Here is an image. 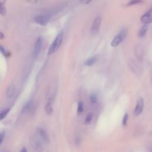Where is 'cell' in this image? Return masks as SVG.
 Wrapping results in <instances>:
<instances>
[{"label":"cell","mask_w":152,"mask_h":152,"mask_svg":"<svg viewBox=\"0 0 152 152\" xmlns=\"http://www.w3.org/2000/svg\"><path fill=\"white\" fill-rule=\"evenodd\" d=\"M50 18V15L49 14H42L40 15L36 16L34 20V21L41 25V26H46L49 21Z\"/></svg>","instance_id":"obj_3"},{"label":"cell","mask_w":152,"mask_h":152,"mask_svg":"<svg viewBox=\"0 0 152 152\" xmlns=\"http://www.w3.org/2000/svg\"><path fill=\"white\" fill-rule=\"evenodd\" d=\"M144 108V100L142 97H140L136 103L135 107L134 110V113L135 116L139 115L142 111Z\"/></svg>","instance_id":"obj_6"},{"label":"cell","mask_w":152,"mask_h":152,"mask_svg":"<svg viewBox=\"0 0 152 152\" xmlns=\"http://www.w3.org/2000/svg\"><path fill=\"white\" fill-rule=\"evenodd\" d=\"M141 2V1H136V0H134V1H131L128 3V5H135L137 4L138 3H140Z\"/></svg>","instance_id":"obj_21"},{"label":"cell","mask_w":152,"mask_h":152,"mask_svg":"<svg viewBox=\"0 0 152 152\" xmlns=\"http://www.w3.org/2000/svg\"><path fill=\"white\" fill-rule=\"evenodd\" d=\"M140 20L141 23L144 24H147L152 22V7L150 8L148 11L141 17Z\"/></svg>","instance_id":"obj_7"},{"label":"cell","mask_w":152,"mask_h":152,"mask_svg":"<svg viewBox=\"0 0 152 152\" xmlns=\"http://www.w3.org/2000/svg\"><path fill=\"white\" fill-rule=\"evenodd\" d=\"M127 33H128V31L126 30L122 29L119 33V34L117 36H116L113 38V39L112 40V42L110 43V45L112 47L118 46L122 42V40L125 38V37L127 35Z\"/></svg>","instance_id":"obj_2"},{"label":"cell","mask_w":152,"mask_h":152,"mask_svg":"<svg viewBox=\"0 0 152 152\" xmlns=\"http://www.w3.org/2000/svg\"><path fill=\"white\" fill-rule=\"evenodd\" d=\"M43 45V38L42 37H38L36 39L35 45H34V56L35 57L37 56L42 49Z\"/></svg>","instance_id":"obj_8"},{"label":"cell","mask_w":152,"mask_h":152,"mask_svg":"<svg viewBox=\"0 0 152 152\" xmlns=\"http://www.w3.org/2000/svg\"><path fill=\"white\" fill-rule=\"evenodd\" d=\"M101 24V18L100 16H97L95 18L94 20L92 23V26L91 27V33L93 34H96L100 29Z\"/></svg>","instance_id":"obj_4"},{"label":"cell","mask_w":152,"mask_h":152,"mask_svg":"<svg viewBox=\"0 0 152 152\" xmlns=\"http://www.w3.org/2000/svg\"><path fill=\"white\" fill-rule=\"evenodd\" d=\"M89 99L92 104H95L97 103V96L95 94H94V93L91 94L89 96Z\"/></svg>","instance_id":"obj_16"},{"label":"cell","mask_w":152,"mask_h":152,"mask_svg":"<svg viewBox=\"0 0 152 152\" xmlns=\"http://www.w3.org/2000/svg\"><path fill=\"white\" fill-rule=\"evenodd\" d=\"M52 104H53V99L52 97H50L48 100V102L45 106V111H46V113L49 115H51L53 112Z\"/></svg>","instance_id":"obj_9"},{"label":"cell","mask_w":152,"mask_h":152,"mask_svg":"<svg viewBox=\"0 0 152 152\" xmlns=\"http://www.w3.org/2000/svg\"><path fill=\"white\" fill-rule=\"evenodd\" d=\"M35 110V106L33 102L31 100L28 101L25 105L24 106L22 112L23 113L27 114H33Z\"/></svg>","instance_id":"obj_5"},{"label":"cell","mask_w":152,"mask_h":152,"mask_svg":"<svg viewBox=\"0 0 152 152\" xmlns=\"http://www.w3.org/2000/svg\"><path fill=\"white\" fill-rule=\"evenodd\" d=\"M4 38V34L0 31V39H3Z\"/></svg>","instance_id":"obj_25"},{"label":"cell","mask_w":152,"mask_h":152,"mask_svg":"<svg viewBox=\"0 0 152 152\" xmlns=\"http://www.w3.org/2000/svg\"><path fill=\"white\" fill-rule=\"evenodd\" d=\"M0 52H1L4 56H5V57L7 56V51L5 50V48H4L2 45H0Z\"/></svg>","instance_id":"obj_19"},{"label":"cell","mask_w":152,"mask_h":152,"mask_svg":"<svg viewBox=\"0 0 152 152\" xmlns=\"http://www.w3.org/2000/svg\"><path fill=\"white\" fill-rule=\"evenodd\" d=\"M98 58H99V56L97 55L93 56L91 57L90 58L87 59L84 62V65L86 66L93 65V64H94L96 62V61L98 60Z\"/></svg>","instance_id":"obj_10"},{"label":"cell","mask_w":152,"mask_h":152,"mask_svg":"<svg viewBox=\"0 0 152 152\" xmlns=\"http://www.w3.org/2000/svg\"><path fill=\"white\" fill-rule=\"evenodd\" d=\"M81 138H80L79 136L76 137H75V144H76L77 145L80 144V142H81Z\"/></svg>","instance_id":"obj_23"},{"label":"cell","mask_w":152,"mask_h":152,"mask_svg":"<svg viewBox=\"0 0 152 152\" xmlns=\"http://www.w3.org/2000/svg\"><path fill=\"white\" fill-rule=\"evenodd\" d=\"M4 137H5V132H4V131L1 132L0 133V144L2 142V141L4 140Z\"/></svg>","instance_id":"obj_22"},{"label":"cell","mask_w":152,"mask_h":152,"mask_svg":"<svg viewBox=\"0 0 152 152\" xmlns=\"http://www.w3.org/2000/svg\"><path fill=\"white\" fill-rule=\"evenodd\" d=\"M20 152H27V149H26L25 147H23V148L20 150Z\"/></svg>","instance_id":"obj_26"},{"label":"cell","mask_w":152,"mask_h":152,"mask_svg":"<svg viewBox=\"0 0 152 152\" xmlns=\"http://www.w3.org/2000/svg\"><path fill=\"white\" fill-rule=\"evenodd\" d=\"M92 118H93V114L91 113H89L86 118L85 123L86 124H89L91 122Z\"/></svg>","instance_id":"obj_18"},{"label":"cell","mask_w":152,"mask_h":152,"mask_svg":"<svg viewBox=\"0 0 152 152\" xmlns=\"http://www.w3.org/2000/svg\"><path fill=\"white\" fill-rule=\"evenodd\" d=\"M91 1H81V2L83 4H87L88 3H90Z\"/></svg>","instance_id":"obj_24"},{"label":"cell","mask_w":152,"mask_h":152,"mask_svg":"<svg viewBox=\"0 0 152 152\" xmlns=\"http://www.w3.org/2000/svg\"><path fill=\"white\" fill-rule=\"evenodd\" d=\"M83 106H84V104L82 102L80 101L78 103V106H77L78 113H81L83 111Z\"/></svg>","instance_id":"obj_17"},{"label":"cell","mask_w":152,"mask_h":152,"mask_svg":"<svg viewBox=\"0 0 152 152\" xmlns=\"http://www.w3.org/2000/svg\"><path fill=\"white\" fill-rule=\"evenodd\" d=\"M128 113H126L123 118V121H122L123 125H126L127 121H128Z\"/></svg>","instance_id":"obj_20"},{"label":"cell","mask_w":152,"mask_h":152,"mask_svg":"<svg viewBox=\"0 0 152 152\" xmlns=\"http://www.w3.org/2000/svg\"><path fill=\"white\" fill-rule=\"evenodd\" d=\"M0 14L2 15L6 14V8L4 6V1H0Z\"/></svg>","instance_id":"obj_14"},{"label":"cell","mask_w":152,"mask_h":152,"mask_svg":"<svg viewBox=\"0 0 152 152\" xmlns=\"http://www.w3.org/2000/svg\"><path fill=\"white\" fill-rule=\"evenodd\" d=\"M14 86L13 85H11L10 86L8 87V88H7V96L8 97H11L13 94H14Z\"/></svg>","instance_id":"obj_13"},{"label":"cell","mask_w":152,"mask_h":152,"mask_svg":"<svg viewBox=\"0 0 152 152\" xmlns=\"http://www.w3.org/2000/svg\"><path fill=\"white\" fill-rule=\"evenodd\" d=\"M63 39V31H61L58 33L54 40L49 46L48 49V55H51L55 52L60 47Z\"/></svg>","instance_id":"obj_1"},{"label":"cell","mask_w":152,"mask_h":152,"mask_svg":"<svg viewBox=\"0 0 152 152\" xmlns=\"http://www.w3.org/2000/svg\"><path fill=\"white\" fill-rule=\"evenodd\" d=\"M37 132L38 134L40 135V136L45 140L47 141L48 140V135L46 132V131L42 128H38L37 129Z\"/></svg>","instance_id":"obj_12"},{"label":"cell","mask_w":152,"mask_h":152,"mask_svg":"<svg viewBox=\"0 0 152 152\" xmlns=\"http://www.w3.org/2000/svg\"><path fill=\"white\" fill-rule=\"evenodd\" d=\"M10 110V108H7V109H4L3 110H2V111L0 112V121L2 120V119H4V118L7 116V115L8 113L9 112Z\"/></svg>","instance_id":"obj_15"},{"label":"cell","mask_w":152,"mask_h":152,"mask_svg":"<svg viewBox=\"0 0 152 152\" xmlns=\"http://www.w3.org/2000/svg\"><path fill=\"white\" fill-rule=\"evenodd\" d=\"M147 28H148L147 24H144L141 27L140 30H139V32H138V37H143L145 34V33H146V32L147 31Z\"/></svg>","instance_id":"obj_11"}]
</instances>
